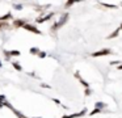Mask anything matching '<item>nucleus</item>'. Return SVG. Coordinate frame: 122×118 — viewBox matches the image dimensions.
<instances>
[{
	"label": "nucleus",
	"instance_id": "f257e3e1",
	"mask_svg": "<svg viewBox=\"0 0 122 118\" xmlns=\"http://www.w3.org/2000/svg\"><path fill=\"white\" fill-rule=\"evenodd\" d=\"M68 17H70V16H68V13H63V15H62V17H61V20H59L58 22H55V24H54V25H53V28H51V29H53V30H58L59 28H62V26H63L64 24L67 22Z\"/></svg>",
	"mask_w": 122,
	"mask_h": 118
},
{
	"label": "nucleus",
	"instance_id": "f03ea898",
	"mask_svg": "<svg viewBox=\"0 0 122 118\" xmlns=\"http://www.w3.org/2000/svg\"><path fill=\"white\" fill-rule=\"evenodd\" d=\"M112 54V51L109 49H102V50H100V51H96V52H93L92 54V56H104V55H110Z\"/></svg>",
	"mask_w": 122,
	"mask_h": 118
},
{
	"label": "nucleus",
	"instance_id": "7ed1b4c3",
	"mask_svg": "<svg viewBox=\"0 0 122 118\" xmlns=\"http://www.w3.org/2000/svg\"><path fill=\"white\" fill-rule=\"evenodd\" d=\"M85 113H87V109H83L81 112L74 113V114H71V115H62V118H76V117H83Z\"/></svg>",
	"mask_w": 122,
	"mask_h": 118
},
{
	"label": "nucleus",
	"instance_id": "20e7f679",
	"mask_svg": "<svg viewBox=\"0 0 122 118\" xmlns=\"http://www.w3.org/2000/svg\"><path fill=\"white\" fill-rule=\"evenodd\" d=\"M24 29L25 30H29V31H32V33H36V34H41V30H38L36 26H33V25H30V24H26V25L24 26Z\"/></svg>",
	"mask_w": 122,
	"mask_h": 118
},
{
	"label": "nucleus",
	"instance_id": "39448f33",
	"mask_svg": "<svg viewBox=\"0 0 122 118\" xmlns=\"http://www.w3.org/2000/svg\"><path fill=\"white\" fill-rule=\"evenodd\" d=\"M13 25L16 26V28H20V26H22V28H24L26 24H25V20H15L13 21Z\"/></svg>",
	"mask_w": 122,
	"mask_h": 118
},
{
	"label": "nucleus",
	"instance_id": "423d86ee",
	"mask_svg": "<svg viewBox=\"0 0 122 118\" xmlns=\"http://www.w3.org/2000/svg\"><path fill=\"white\" fill-rule=\"evenodd\" d=\"M75 77H77V79H79V80H80V83H81V84H83V85H84V87H85V88H87V89H88V83H87V81H85V80H84V79H81V76H80V75H79V72H75Z\"/></svg>",
	"mask_w": 122,
	"mask_h": 118
},
{
	"label": "nucleus",
	"instance_id": "0eeeda50",
	"mask_svg": "<svg viewBox=\"0 0 122 118\" xmlns=\"http://www.w3.org/2000/svg\"><path fill=\"white\" fill-rule=\"evenodd\" d=\"M53 16H54V13H49V15L47 16H46V17H43V18H38V20H37V22H45V21L46 20H49V18H50V17H53Z\"/></svg>",
	"mask_w": 122,
	"mask_h": 118
},
{
	"label": "nucleus",
	"instance_id": "6e6552de",
	"mask_svg": "<svg viewBox=\"0 0 122 118\" xmlns=\"http://www.w3.org/2000/svg\"><path fill=\"white\" fill-rule=\"evenodd\" d=\"M12 17V15L11 13H7L5 16H1V17H0V22H5V20L7 18H11Z\"/></svg>",
	"mask_w": 122,
	"mask_h": 118
},
{
	"label": "nucleus",
	"instance_id": "1a4fd4ad",
	"mask_svg": "<svg viewBox=\"0 0 122 118\" xmlns=\"http://www.w3.org/2000/svg\"><path fill=\"white\" fill-rule=\"evenodd\" d=\"M119 30H121V29H119V28H118V29H116V30H114V31H113V33H112V34H110V36H109V37H108V38H116V37H117V36H118V33H119Z\"/></svg>",
	"mask_w": 122,
	"mask_h": 118
},
{
	"label": "nucleus",
	"instance_id": "9d476101",
	"mask_svg": "<svg viewBox=\"0 0 122 118\" xmlns=\"http://www.w3.org/2000/svg\"><path fill=\"white\" fill-rule=\"evenodd\" d=\"M30 54H33V55L40 54V49H37V47H30Z\"/></svg>",
	"mask_w": 122,
	"mask_h": 118
},
{
	"label": "nucleus",
	"instance_id": "9b49d317",
	"mask_svg": "<svg viewBox=\"0 0 122 118\" xmlns=\"http://www.w3.org/2000/svg\"><path fill=\"white\" fill-rule=\"evenodd\" d=\"M95 106L97 108V109H102V108H105V106H106V104H104V102H96Z\"/></svg>",
	"mask_w": 122,
	"mask_h": 118
},
{
	"label": "nucleus",
	"instance_id": "f8f14e48",
	"mask_svg": "<svg viewBox=\"0 0 122 118\" xmlns=\"http://www.w3.org/2000/svg\"><path fill=\"white\" fill-rule=\"evenodd\" d=\"M11 55L19 56V55H20V51H19V50H12V51H9V56H11Z\"/></svg>",
	"mask_w": 122,
	"mask_h": 118
},
{
	"label": "nucleus",
	"instance_id": "ddd939ff",
	"mask_svg": "<svg viewBox=\"0 0 122 118\" xmlns=\"http://www.w3.org/2000/svg\"><path fill=\"white\" fill-rule=\"evenodd\" d=\"M12 66H13V67L16 68L17 71H21V66H20L19 63H16V62H12Z\"/></svg>",
	"mask_w": 122,
	"mask_h": 118
},
{
	"label": "nucleus",
	"instance_id": "4468645a",
	"mask_svg": "<svg viewBox=\"0 0 122 118\" xmlns=\"http://www.w3.org/2000/svg\"><path fill=\"white\" fill-rule=\"evenodd\" d=\"M101 4H102L104 7H106V8H116L114 4H108V3H101Z\"/></svg>",
	"mask_w": 122,
	"mask_h": 118
},
{
	"label": "nucleus",
	"instance_id": "2eb2a0df",
	"mask_svg": "<svg viewBox=\"0 0 122 118\" xmlns=\"http://www.w3.org/2000/svg\"><path fill=\"white\" fill-rule=\"evenodd\" d=\"M100 112H101V109H97V108H95V110H93V112H91L89 115H95V114H97V113H100Z\"/></svg>",
	"mask_w": 122,
	"mask_h": 118
},
{
	"label": "nucleus",
	"instance_id": "dca6fc26",
	"mask_svg": "<svg viewBox=\"0 0 122 118\" xmlns=\"http://www.w3.org/2000/svg\"><path fill=\"white\" fill-rule=\"evenodd\" d=\"M75 3H76V1H74V0H70V1H67V3H66V7H71V5H72V4H75Z\"/></svg>",
	"mask_w": 122,
	"mask_h": 118
},
{
	"label": "nucleus",
	"instance_id": "f3484780",
	"mask_svg": "<svg viewBox=\"0 0 122 118\" xmlns=\"http://www.w3.org/2000/svg\"><path fill=\"white\" fill-rule=\"evenodd\" d=\"M13 7H15V8H16V9H17V10H21V9H22V5H21V4H15V5H13Z\"/></svg>",
	"mask_w": 122,
	"mask_h": 118
},
{
	"label": "nucleus",
	"instance_id": "a211bd4d",
	"mask_svg": "<svg viewBox=\"0 0 122 118\" xmlns=\"http://www.w3.org/2000/svg\"><path fill=\"white\" fill-rule=\"evenodd\" d=\"M110 64H112V66H116V64H118V66H119V64H121V62H119V60H113V62H112Z\"/></svg>",
	"mask_w": 122,
	"mask_h": 118
},
{
	"label": "nucleus",
	"instance_id": "6ab92c4d",
	"mask_svg": "<svg viewBox=\"0 0 122 118\" xmlns=\"http://www.w3.org/2000/svg\"><path fill=\"white\" fill-rule=\"evenodd\" d=\"M7 22H0V29H3V28H7Z\"/></svg>",
	"mask_w": 122,
	"mask_h": 118
},
{
	"label": "nucleus",
	"instance_id": "aec40b11",
	"mask_svg": "<svg viewBox=\"0 0 122 118\" xmlns=\"http://www.w3.org/2000/svg\"><path fill=\"white\" fill-rule=\"evenodd\" d=\"M92 93V92H91V89L88 88V89H85V96H89V94Z\"/></svg>",
	"mask_w": 122,
	"mask_h": 118
},
{
	"label": "nucleus",
	"instance_id": "412c9836",
	"mask_svg": "<svg viewBox=\"0 0 122 118\" xmlns=\"http://www.w3.org/2000/svg\"><path fill=\"white\" fill-rule=\"evenodd\" d=\"M38 55H40V58H45L46 56V52H40Z\"/></svg>",
	"mask_w": 122,
	"mask_h": 118
},
{
	"label": "nucleus",
	"instance_id": "4be33fe9",
	"mask_svg": "<svg viewBox=\"0 0 122 118\" xmlns=\"http://www.w3.org/2000/svg\"><path fill=\"white\" fill-rule=\"evenodd\" d=\"M53 101L55 102V104H58V105H61V101L59 100H56V98H53Z\"/></svg>",
	"mask_w": 122,
	"mask_h": 118
},
{
	"label": "nucleus",
	"instance_id": "5701e85b",
	"mask_svg": "<svg viewBox=\"0 0 122 118\" xmlns=\"http://www.w3.org/2000/svg\"><path fill=\"white\" fill-rule=\"evenodd\" d=\"M118 70H122V64H119V66H118Z\"/></svg>",
	"mask_w": 122,
	"mask_h": 118
},
{
	"label": "nucleus",
	"instance_id": "b1692460",
	"mask_svg": "<svg viewBox=\"0 0 122 118\" xmlns=\"http://www.w3.org/2000/svg\"><path fill=\"white\" fill-rule=\"evenodd\" d=\"M119 29H121V30H122V25H121V26H119Z\"/></svg>",
	"mask_w": 122,
	"mask_h": 118
},
{
	"label": "nucleus",
	"instance_id": "393cba45",
	"mask_svg": "<svg viewBox=\"0 0 122 118\" xmlns=\"http://www.w3.org/2000/svg\"><path fill=\"white\" fill-rule=\"evenodd\" d=\"M0 67H1V62H0Z\"/></svg>",
	"mask_w": 122,
	"mask_h": 118
}]
</instances>
